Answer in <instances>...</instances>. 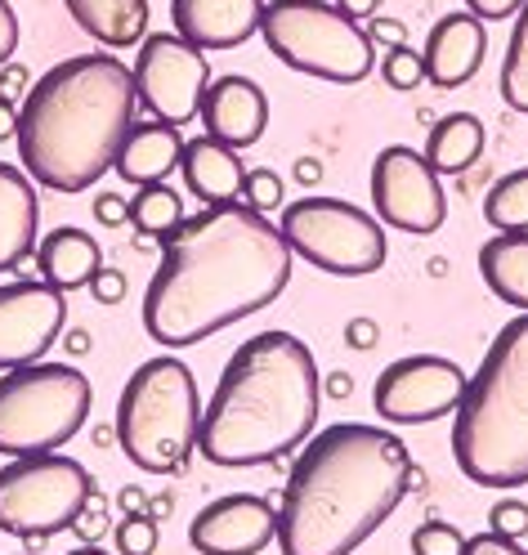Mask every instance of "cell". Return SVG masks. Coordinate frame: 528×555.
Returning a JSON list of instances; mask_svg holds the SVG:
<instances>
[{
    "mask_svg": "<svg viewBox=\"0 0 528 555\" xmlns=\"http://www.w3.org/2000/svg\"><path fill=\"white\" fill-rule=\"evenodd\" d=\"M94 443H117V426H94Z\"/></svg>",
    "mask_w": 528,
    "mask_h": 555,
    "instance_id": "f907efd6",
    "label": "cell"
},
{
    "mask_svg": "<svg viewBox=\"0 0 528 555\" xmlns=\"http://www.w3.org/2000/svg\"><path fill=\"white\" fill-rule=\"evenodd\" d=\"M67 296L46 278H14L0 283V372L41 363L63 336Z\"/></svg>",
    "mask_w": 528,
    "mask_h": 555,
    "instance_id": "5bb4252c",
    "label": "cell"
},
{
    "mask_svg": "<svg viewBox=\"0 0 528 555\" xmlns=\"http://www.w3.org/2000/svg\"><path fill=\"white\" fill-rule=\"evenodd\" d=\"M14 50H18V14L10 0H0V67L14 59Z\"/></svg>",
    "mask_w": 528,
    "mask_h": 555,
    "instance_id": "b9f144b4",
    "label": "cell"
},
{
    "mask_svg": "<svg viewBox=\"0 0 528 555\" xmlns=\"http://www.w3.org/2000/svg\"><path fill=\"white\" fill-rule=\"evenodd\" d=\"M484 121L475 113H448L430 126L426 134V162L439 170V176H462L484 157Z\"/></svg>",
    "mask_w": 528,
    "mask_h": 555,
    "instance_id": "d4e9b609",
    "label": "cell"
},
{
    "mask_svg": "<svg viewBox=\"0 0 528 555\" xmlns=\"http://www.w3.org/2000/svg\"><path fill=\"white\" fill-rule=\"evenodd\" d=\"M37 269H41V278L50 287H59L67 296L77 287H90V278L103 269V251L86 229L63 224V229H54L50 237L37 242Z\"/></svg>",
    "mask_w": 528,
    "mask_h": 555,
    "instance_id": "7402d4cb",
    "label": "cell"
},
{
    "mask_svg": "<svg viewBox=\"0 0 528 555\" xmlns=\"http://www.w3.org/2000/svg\"><path fill=\"white\" fill-rule=\"evenodd\" d=\"M184 220V202L170 184H149V189H134L130 202V224L139 229L144 242H162L170 229H180Z\"/></svg>",
    "mask_w": 528,
    "mask_h": 555,
    "instance_id": "484cf974",
    "label": "cell"
},
{
    "mask_svg": "<svg viewBox=\"0 0 528 555\" xmlns=\"http://www.w3.org/2000/svg\"><path fill=\"white\" fill-rule=\"evenodd\" d=\"M502 99H506V108L528 113V5L515 14L511 41H506V63H502Z\"/></svg>",
    "mask_w": 528,
    "mask_h": 555,
    "instance_id": "83f0119b",
    "label": "cell"
},
{
    "mask_svg": "<svg viewBox=\"0 0 528 555\" xmlns=\"http://www.w3.org/2000/svg\"><path fill=\"white\" fill-rule=\"evenodd\" d=\"M479 278L502 305L528 314V233H492L479 247Z\"/></svg>",
    "mask_w": 528,
    "mask_h": 555,
    "instance_id": "cb8c5ba5",
    "label": "cell"
},
{
    "mask_svg": "<svg viewBox=\"0 0 528 555\" xmlns=\"http://www.w3.org/2000/svg\"><path fill=\"white\" fill-rule=\"evenodd\" d=\"M296 180H300L305 189L319 184V180H323V162H319V157H300V162H296Z\"/></svg>",
    "mask_w": 528,
    "mask_h": 555,
    "instance_id": "c3c4849f",
    "label": "cell"
},
{
    "mask_svg": "<svg viewBox=\"0 0 528 555\" xmlns=\"http://www.w3.org/2000/svg\"><path fill=\"white\" fill-rule=\"evenodd\" d=\"M283 193H287V189H283V180H278V170H265V166L246 170V180H242V202L252 206V211L269 216V211H278V206H287Z\"/></svg>",
    "mask_w": 528,
    "mask_h": 555,
    "instance_id": "4dcf8cb0",
    "label": "cell"
},
{
    "mask_svg": "<svg viewBox=\"0 0 528 555\" xmlns=\"http://www.w3.org/2000/svg\"><path fill=\"white\" fill-rule=\"evenodd\" d=\"M372 206L376 220L399 233H439L448 220V197L439 184V170L408 144L381 149L372 162Z\"/></svg>",
    "mask_w": 528,
    "mask_h": 555,
    "instance_id": "7c38bea8",
    "label": "cell"
},
{
    "mask_svg": "<svg viewBox=\"0 0 528 555\" xmlns=\"http://www.w3.org/2000/svg\"><path fill=\"white\" fill-rule=\"evenodd\" d=\"M37 180L18 166L0 162V273H14L27 256H37Z\"/></svg>",
    "mask_w": 528,
    "mask_h": 555,
    "instance_id": "d6986e66",
    "label": "cell"
},
{
    "mask_svg": "<svg viewBox=\"0 0 528 555\" xmlns=\"http://www.w3.org/2000/svg\"><path fill=\"white\" fill-rule=\"evenodd\" d=\"M260 37L278 63L292 73L332 86H359L376 67V46L368 27L340 14L327 0H265Z\"/></svg>",
    "mask_w": 528,
    "mask_h": 555,
    "instance_id": "52a82bcc",
    "label": "cell"
},
{
    "mask_svg": "<svg viewBox=\"0 0 528 555\" xmlns=\"http://www.w3.org/2000/svg\"><path fill=\"white\" fill-rule=\"evenodd\" d=\"M466 555H528L515 538H498V533H475V538H466Z\"/></svg>",
    "mask_w": 528,
    "mask_h": 555,
    "instance_id": "74e56055",
    "label": "cell"
},
{
    "mask_svg": "<svg viewBox=\"0 0 528 555\" xmlns=\"http://www.w3.org/2000/svg\"><path fill=\"white\" fill-rule=\"evenodd\" d=\"M113 538H117V555H153L157 551V519L153 515H121Z\"/></svg>",
    "mask_w": 528,
    "mask_h": 555,
    "instance_id": "1f68e13d",
    "label": "cell"
},
{
    "mask_svg": "<svg viewBox=\"0 0 528 555\" xmlns=\"http://www.w3.org/2000/svg\"><path fill=\"white\" fill-rule=\"evenodd\" d=\"M134 73L113 54H73L31 81L18 108V157L41 189L86 193L108 176L134 126Z\"/></svg>",
    "mask_w": 528,
    "mask_h": 555,
    "instance_id": "277c9868",
    "label": "cell"
},
{
    "mask_svg": "<svg viewBox=\"0 0 528 555\" xmlns=\"http://www.w3.org/2000/svg\"><path fill=\"white\" fill-rule=\"evenodd\" d=\"M292 260L283 229L252 206H202L162 237L144 292V332L166 350H184L252 319L287 292Z\"/></svg>",
    "mask_w": 528,
    "mask_h": 555,
    "instance_id": "6da1fadb",
    "label": "cell"
},
{
    "mask_svg": "<svg viewBox=\"0 0 528 555\" xmlns=\"http://www.w3.org/2000/svg\"><path fill=\"white\" fill-rule=\"evenodd\" d=\"M73 533L81 538V546H99L103 533H113V525H108V506H103L99 493H94V498L81 506V515L73 519Z\"/></svg>",
    "mask_w": 528,
    "mask_h": 555,
    "instance_id": "836d02e7",
    "label": "cell"
},
{
    "mask_svg": "<svg viewBox=\"0 0 528 555\" xmlns=\"http://www.w3.org/2000/svg\"><path fill=\"white\" fill-rule=\"evenodd\" d=\"M265 0H170V23L175 31L197 46L202 54L210 50H237L260 31Z\"/></svg>",
    "mask_w": 528,
    "mask_h": 555,
    "instance_id": "e0dca14e",
    "label": "cell"
},
{
    "mask_svg": "<svg viewBox=\"0 0 528 555\" xmlns=\"http://www.w3.org/2000/svg\"><path fill=\"white\" fill-rule=\"evenodd\" d=\"M466 380L471 376L443 354H408L376 376L372 408L390 426H430L439 416L456 412Z\"/></svg>",
    "mask_w": 528,
    "mask_h": 555,
    "instance_id": "4fadbf2b",
    "label": "cell"
},
{
    "mask_svg": "<svg viewBox=\"0 0 528 555\" xmlns=\"http://www.w3.org/2000/svg\"><path fill=\"white\" fill-rule=\"evenodd\" d=\"M180 176H184L189 193H193L202 206H229V202H242L246 166H242L237 149L220 144V139H210V134H197V139H189V144H184Z\"/></svg>",
    "mask_w": 528,
    "mask_h": 555,
    "instance_id": "44dd1931",
    "label": "cell"
},
{
    "mask_svg": "<svg viewBox=\"0 0 528 555\" xmlns=\"http://www.w3.org/2000/svg\"><path fill=\"white\" fill-rule=\"evenodd\" d=\"M90 376L73 363H27L0 376V457L59 453L90 422Z\"/></svg>",
    "mask_w": 528,
    "mask_h": 555,
    "instance_id": "ba28073f",
    "label": "cell"
},
{
    "mask_svg": "<svg viewBox=\"0 0 528 555\" xmlns=\"http://www.w3.org/2000/svg\"><path fill=\"white\" fill-rule=\"evenodd\" d=\"M488 529L498 533V538H528V502L519 498H502V502H492L488 511Z\"/></svg>",
    "mask_w": 528,
    "mask_h": 555,
    "instance_id": "d6a6232c",
    "label": "cell"
},
{
    "mask_svg": "<svg viewBox=\"0 0 528 555\" xmlns=\"http://www.w3.org/2000/svg\"><path fill=\"white\" fill-rule=\"evenodd\" d=\"M345 345H349V350H359V354L376 350V345H381V323L368 319V314L349 319V323H345Z\"/></svg>",
    "mask_w": 528,
    "mask_h": 555,
    "instance_id": "8d00e7d4",
    "label": "cell"
},
{
    "mask_svg": "<svg viewBox=\"0 0 528 555\" xmlns=\"http://www.w3.org/2000/svg\"><path fill=\"white\" fill-rule=\"evenodd\" d=\"M202 126L210 139H220L229 149H252L269 130V99L252 77H216L202 94Z\"/></svg>",
    "mask_w": 528,
    "mask_h": 555,
    "instance_id": "2e32d148",
    "label": "cell"
},
{
    "mask_svg": "<svg viewBox=\"0 0 528 555\" xmlns=\"http://www.w3.org/2000/svg\"><path fill=\"white\" fill-rule=\"evenodd\" d=\"M63 350L73 354V359L90 354V332H86V327H73V332H63Z\"/></svg>",
    "mask_w": 528,
    "mask_h": 555,
    "instance_id": "7dc6e473",
    "label": "cell"
},
{
    "mask_svg": "<svg viewBox=\"0 0 528 555\" xmlns=\"http://www.w3.org/2000/svg\"><path fill=\"white\" fill-rule=\"evenodd\" d=\"M381 77L390 90L408 94V90H416L421 81H426V59H421V50H412V46H395V50H385Z\"/></svg>",
    "mask_w": 528,
    "mask_h": 555,
    "instance_id": "f1b7e54d",
    "label": "cell"
},
{
    "mask_svg": "<svg viewBox=\"0 0 528 555\" xmlns=\"http://www.w3.org/2000/svg\"><path fill=\"white\" fill-rule=\"evenodd\" d=\"M408 443L368 422H336L319 430L287 475L278 502L283 555H349L359 551L412 493Z\"/></svg>",
    "mask_w": 528,
    "mask_h": 555,
    "instance_id": "7a4b0ae2",
    "label": "cell"
},
{
    "mask_svg": "<svg viewBox=\"0 0 528 555\" xmlns=\"http://www.w3.org/2000/svg\"><path fill=\"white\" fill-rule=\"evenodd\" d=\"M67 555H108V551H103V546H73Z\"/></svg>",
    "mask_w": 528,
    "mask_h": 555,
    "instance_id": "816d5d0a",
    "label": "cell"
},
{
    "mask_svg": "<svg viewBox=\"0 0 528 555\" xmlns=\"http://www.w3.org/2000/svg\"><path fill=\"white\" fill-rule=\"evenodd\" d=\"M73 23L108 50H130L149 37V0H63Z\"/></svg>",
    "mask_w": 528,
    "mask_h": 555,
    "instance_id": "603a6c76",
    "label": "cell"
},
{
    "mask_svg": "<svg viewBox=\"0 0 528 555\" xmlns=\"http://www.w3.org/2000/svg\"><path fill=\"white\" fill-rule=\"evenodd\" d=\"M149 493L144 489H134V483H126V489L117 493V506H121V515H149Z\"/></svg>",
    "mask_w": 528,
    "mask_h": 555,
    "instance_id": "7bdbcfd3",
    "label": "cell"
},
{
    "mask_svg": "<svg viewBox=\"0 0 528 555\" xmlns=\"http://www.w3.org/2000/svg\"><path fill=\"white\" fill-rule=\"evenodd\" d=\"M528 0H466V10L484 23H502V18H515Z\"/></svg>",
    "mask_w": 528,
    "mask_h": 555,
    "instance_id": "f35d334b",
    "label": "cell"
},
{
    "mask_svg": "<svg viewBox=\"0 0 528 555\" xmlns=\"http://www.w3.org/2000/svg\"><path fill=\"white\" fill-rule=\"evenodd\" d=\"M113 426H117V448L139 470L149 475L184 470L202 426V395L193 367L175 354L139 363L121 386Z\"/></svg>",
    "mask_w": 528,
    "mask_h": 555,
    "instance_id": "8992f818",
    "label": "cell"
},
{
    "mask_svg": "<svg viewBox=\"0 0 528 555\" xmlns=\"http://www.w3.org/2000/svg\"><path fill=\"white\" fill-rule=\"evenodd\" d=\"M484 220L492 233H528V166L511 170L484 197Z\"/></svg>",
    "mask_w": 528,
    "mask_h": 555,
    "instance_id": "4316f807",
    "label": "cell"
},
{
    "mask_svg": "<svg viewBox=\"0 0 528 555\" xmlns=\"http://www.w3.org/2000/svg\"><path fill=\"white\" fill-rule=\"evenodd\" d=\"M23 555H27V551H23Z\"/></svg>",
    "mask_w": 528,
    "mask_h": 555,
    "instance_id": "f5cc1de1",
    "label": "cell"
},
{
    "mask_svg": "<svg viewBox=\"0 0 528 555\" xmlns=\"http://www.w3.org/2000/svg\"><path fill=\"white\" fill-rule=\"evenodd\" d=\"M94 498V479L81 462L63 453L10 457L0 466V533L46 542L73 529L81 506Z\"/></svg>",
    "mask_w": 528,
    "mask_h": 555,
    "instance_id": "30bf717a",
    "label": "cell"
},
{
    "mask_svg": "<svg viewBox=\"0 0 528 555\" xmlns=\"http://www.w3.org/2000/svg\"><path fill=\"white\" fill-rule=\"evenodd\" d=\"M27 67L23 63H5L0 67V99H10V103H18L23 108V99H27Z\"/></svg>",
    "mask_w": 528,
    "mask_h": 555,
    "instance_id": "60d3db41",
    "label": "cell"
},
{
    "mask_svg": "<svg viewBox=\"0 0 528 555\" xmlns=\"http://www.w3.org/2000/svg\"><path fill=\"white\" fill-rule=\"evenodd\" d=\"M134 90L139 103L170 126H184L202 113V94L210 86V63L180 31H149L134 50Z\"/></svg>",
    "mask_w": 528,
    "mask_h": 555,
    "instance_id": "8fae6325",
    "label": "cell"
},
{
    "mask_svg": "<svg viewBox=\"0 0 528 555\" xmlns=\"http://www.w3.org/2000/svg\"><path fill=\"white\" fill-rule=\"evenodd\" d=\"M278 229H283L292 256L309 260L313 269H323L332 278H368L390 256L381 220L340 197L309 193V197L283 206Z\"/></svg>",
    "mask_w": 528,
    "mask_h": 555,
    "instance_id": "9c48e42d",
    "label": "cell"
},
{
    "mask_svg": "<svg viewBox=\"0 0 528 555\" xmlns=\"http://www.w3.org/2000/svg\"><path fill=\"white\" fill-rule=\"evenodd\" d=\"M452 457L479 489L528 483V314H515L466 380L452 422Z\"/></svg>",
    "mask_w": 528,
    "mask_h": 555,
    "instance_id": "5b68a950",
    "label": "cell"
},
{
    "mask_svg": "<svg viewBox=\"0 0 528 555\" xmlns=\"http://www.w3.org/2000/svg\"><path fill=\"white\" fill-rule=\"evenodd\" d=\"M484 54H488V27L484 18H475L471 10H456V14H443L430 37H426V81L439 86V90H456L466 86L479 67H484Z\"/></svg>",
    "mask_w": 528,
    "mask_h": 555,
    "instance_id": "ac0fdd59",
    "label": "cell"
},
{
    "mask_svg": "<svg viewBox=\"0 0 528 555\" xmlns=\"http://www.w3.org/2000/svg\"><path fill=\"white\" fill-rule=\"evenodd\" d=\"M269 542H278V506L260 493H224L189 525V546L197 555H260Z\"/></svg>",
    "mask_w": 528,
    "mask_h": 555,
    "instance_id": "9a60e30c",
    "label": "cell"
},
{
    "mask_svg": "<svg viewBox=\"0 0 528 555\" xmlns=\"http://www.w3.org/2000/svg\"><path fill=\"white\" fill-rule=\"evenodd\" d=\"M189 139L180 134V126L170 121H134L121 139V153L113 162V170L134 184V189H149V184H166L170 170H180Z\"/></svg>",
    "mask_w": 528,
    "mask_h": 555,
    "instance_id": "ffe728a7",
    "label": "cell"
},
{
    "mask_svg": "<svg viewBox=\"0 0 528 555\" xmlns=\"http://www.w3.org/2000/svg\"><path fill=\"white\" fill-rule=\"evenodd\" d=\"M319 408L323 372L309 345L283 327L256 332L216 380L197 426V453L224 470L269 466L313 439Z\"/></svg>",
    "mask_w": 528,
    "mask_h": 555,
    "instance_id": "3957f363",
    "label": "cell"
},
{
    "mask_svg": "<svg viewBox=\"0 0 528 555\" xmlns=\"http://www.w3.org/2000/svg\"><path fill=\"white\" fill-rule=\"evenodd\" d=\"M10 139H18V103L0 99V144H10Z\"/></svg>",
    "mask_w": 528,
    "mask_h": 555,
    "instance_id": "f6af8a7d",
    "label": "cell"
},
{
    "mask_svg": "<svg viewBox=\"0 0 528 555\" xmlns=\"http://www.w3.org/2000/svg\"><path fill=\"white\" fill-rule=\"evenodd\" d=\"M368 37H372V46H385V50H395V46H408V27L399 23V18H372L368 23Z\"/></svg>",
    "mask_w": 528,
    "mask_h": 555,
    "instance_id": "ab89813d",
    "label": "cell"
},
{
    "mask_svg": "<svg viewBox=\"0 0 528 555\" xmlns=\"http://www.w3.org/2000/svg\"><path fill=\"white\" fill-rule=\"evenodd\" d=\"M126 292H130V283H126V273H121V269H99V273L90 278V296H94V305H121Z\"/></svg>",
    "mask_w": 528,
    "mask_h": 555,
    "instance_id": "e575fe53",
    "label": "cell"
},
{
    "mask_svg": "<svg viewBox=\"0 0 528 555\" xmlns=\"http://www.w3.org/2000/svg\"><path fill=\"white\" fill-rule=\"evenodd\" d=\"M170 511H175V498H170V493H157V498L149 502V515H153V519H162V515H170Z\"/></svg>",
    "mask_w": 528,
    "mask_h": 555,
    "instance_id": "681fc988",
    "label": "cell"
},
{
    "mask_svg": "<svg viewBox=\"0 0 528 555\" xmlns=\"http://www.w3.org/2000/svg\"><path fill=\"white\" fill-rule=\"evenodd\" d=\"M332 5L340 10V14H349L355 23H363V18H376V10H381V0H332Z\"/></svg>",
    "mask_w": 528,
    "mask_h": 555,
    "instance_id": "ee69618b",
    "label": "cell"
},
{
    "mask_svg": "<svg viewBox=\"0 0 528 555\" xmlns=\"http://www.w3.org/2000/svg\"><path fill=\"white\" fill-rule=\"evenodd\" d=\"M90 211H94V220H99L103 229H121V224L130 220V202H126L121 193H99Z\"/></svg>",
    "mask_w": 528,
    "mask_h": 555,
    "instance_id": "d590c367",
    "label": "cell"
},
{
    "mask_svg": "<svg viewBox=\"0 0 528 555\" xmlns=\"http://www.w3.org/2000/svg\"><path fill=\"white\" fill-rule=\"evenodd\" d=\"M323 395H332V399H349V395H355V380H349V372L323 376Z\"/></svg>",
    "mask_w": 528,
    "mask_h": 555,
    "instance_id": "bcb514c9",
    "label": "cell"
},
{
    "mask_svg": "<svg viewBox=\"0 0 528 555\" xmlns=\"http://www.w3.org/2000/svg\"><path fill=\"white\" fill-rule=\"evenodd\" d=\"M408 546H412V555H466L462 529H452L448 519H426L421 529H412Z\"/></svg>",
    "mask_w": 528,
    "mask_h": 555,
    "instance_id": "f546056e",
    "label": "cell"
}]
</instances>
